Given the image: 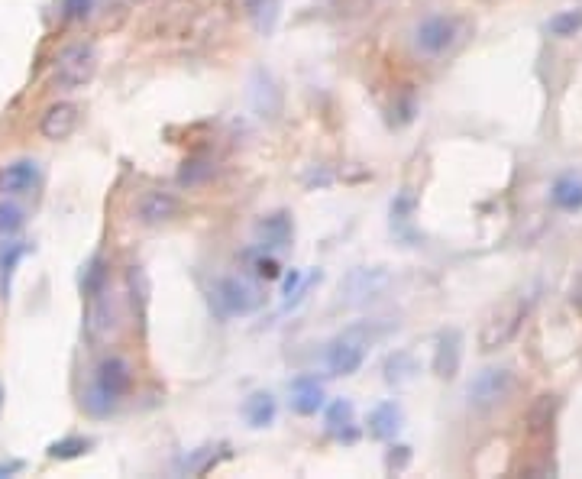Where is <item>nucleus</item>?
Listing matches in <instances>:
<instances>
[{
	"label": "nucleus",
	"instance_id": "obj_13",
	"mask_svg": "<svg viewBox=\"0 0 582 479\" xmlns=\"http://www.w3.org/2000/svg\"><path fill=\"white\" fill-rule=\"evenodd\" d=\"M463 363V334L450 327L437 337V350H434V376L437 379H456Z\"/></svg>",
	"mask_w": 582,
	"mask_h": 479
},
{
	"label": "nucleus",
	"instance_id": "obj_4",
	"mask_svg": "<svg viewBox=\"0 0 582 479\" xmlns=\"http://www.w3.org/2000/svg\"><path fill=\"white\" fill-rule=\"evenodd\" d=\"M211 305L217 308L220 318H246V314H253L262 305V295L243 276H224L214 282Z\"/></svg>",
	"mask_w": 582,
	"mask_h": 479
},
{
	"label": "nucleus",
	"instance_id": "obj_18",
	"mask_svg": "<svg viewBox=\"0 0 582 479\" xmlns=\"http://www.w3.org/2000/svg\"><path fill=\"white\" fill-rule=\"evenodd\" d=\"M275 412H279V405H275L272 392H253L243 405V415H246L249 428H269V424L275 421Z\"/></svg>",
	"mask_w": 582,
	"mask_h": 479
},
{
	"label": "nucleus",
	"instance_id": "obj_24",
	"mask_svg": "<svg viewBox=\"0 0 582 479\" xmlns=\"http://www.w3.org/2000/svg\"><path fill=\"white\" fill-rule=\"evenodd\" d=\"M130 295H133V305L136 311H140V318L146 314V305H149V276H146V269L143 266H130Z\"/></svg>",
	"mask_w": 582,
	"mask_h": 479
},
{
	"label": "nucleus",
	"instance_id": "obj_5",
	"mask_svg": "<svg viewBox=\"0 0 582 479\" xmlns=\"http://www.w3.org/2000/svg\"><path fill=\"white\" fill-rule=\"evenodd\" d=\"M94 75H97V49L91 43H75V46L62 49L59 59H55V68H52L55 85H59L62 91L85 88Z\"/></svg>",
	"mask_w": 582,
	"mask_h": 479
},
{
	"label": "nucleus",
	"instance_id": "obj_12",
	"mask_svg": "<svg viewBox=\"0 0 582 479\" xmlns=\"http://www.w3.org/2000/svg\"><path fill=\"white\" fill-rule=\"evenodd\" d=\"M178 211H182V201H178L172 191L152 188L136 201V217H140V224L146 227H159L165 221H172V217H178Z\"/></svg>",
	"mask_w": 582,
	"mask_h": 479
},
{
	"label": "nucleus",
	"instance_id": "obj_34",
	"mask_svg": "<svg viewBox=\"0 0 582 479\" xmlns=\"http://www.w3.org/2000/svg\"><path fill=\"white\" fill-rule=\"evenodd\" d=\"M0 188H4V175H0Z\"/></svg>",
	"mask_w": 582,
	"mask_h": 479
},
{
	"label": "nucleus",
	"instance_id": "obj_11",
	"mask_svg": "<svg viewBox=\"0 0 582 479\" xmlns=\"http://www.w3.org/2000/svg\"><path fill=\"white\" fill-rule=\"evenodd\" d=\"M78 123H81L78 104L59 101V104L46 107L43 120H39V133H43V140H49V143H62V140H68V136L78 130Z\"/></svg>",
	"mask_w": 582,
	"mask_h": 479
},
{
	"label": "nucleus",
	"instance_id": "obj_9",
	"mask_svg": "<svg viewBox=\"0 0 582 479\" xmlns=\"http://www.w3.org/2000/svg\"><path fill=\"white\" fill-rule=\"evenodd\" d=\"M249 104H253L256 117L279 120L285 98H282V85L275 81L269 68H256L253 78H249Z\"/></svg>",
	"mask_w": 582,
	"mask_h": 479
},
{
	"label": "nucleus",
	"instance_id": "obj_32",
	"mask_svg": "<svg viewBox=\"0 0 582 479\" xmlns=\"http://www.w3.org/2000/svg\"><path fill=\"white\" fill-rule=\"evenodd\" d=\"M298 282H301V276H298V272H291V276L285 279V295L295 292V289H298Z\"/></svg>",
	"mask_w": 582,
	"mask_h": 479
},
{
	"label": "nucleus",
	"instance_id": "obj_3",
	"mask_svg": "<svg viewBox=\"0 0 582 479\" xmlns=\"http://www.w3.org/2000/svg\"><path fill=\"white\" fill-rule=\"evenodd\" d=\"M463 36H466L463 20L434 13V17H424L418 26H414V49H418L421 56L440 59V56H447V52H453L456 46H460Z\"/></svg>",
	"mask_w": 582,
	"mask_h": 479
},
{
	"label": "nucleus",
	"instance_id": "obj_28",
	"mask_svg": "<svg viewBox=\"0 0 582 479\" xmlns=\"http://www.w3.org/2000/svg\"><path fill=\"white\" fill-rule=\"evenodd\" d=\"M253 269H256V276L259 279H266V282H275L282 276V266L275 263V256H266V253H259L256 259H253Z\"/></svg>",
	"mask_w": 582,
	"mask_h": 479
},
{
	"label": "nucleus",
	"instance_id": "obj_26",
	"mask_svg": "<svg viewBox=\"0 0 582 479\" xmlns=\"http://www.w3.org/2000/svg\"><path fill=\"white\" fill-rule=\"evenodd\" d=\"M104 282H107V266H104V259H94V263L85 269V295H97V292H104Z\"/></svg>",
	"mask_w": 582,
	"mask_h": 479
},
{
	"label": "nucleus",
	"instance_id": "obj_19",
	"mask_svg": "<svg viewBox=\"0 0 582 479\" xmlns=\"http://www.w3.org/2000/svg\"><path fill=\"white\" fill-rule=\"evenodd\" d=\"M550 201L557 204L560 211H582V179L579 175H560L550 188Z\"/></svg>",
	"mask_w": 582,
	"mask_h": 479
},
{
	"label": "nucleus",
	"instance_id": "obj_10",
	"mask_svg": "<svg viewBox=\"0 0 582 479\" xmlns=\"http://www.w3.org/2000/svg\"><path fill=\"white\" fill-rule=\"evenodd\" d=\"M392 285V276L385 269H356L346 279V301L350 305H366V301H376L385 295V289Z\"/></svg>",
	"mask_w": 582,
	"mask_h": 479
},
{
	"label": "nucleus",
	"instance_id": "obj_30",
	"mask_svg": "<svg viewBox=\"0 0 582 479\" xmlns=\"http://www.w3.org/2000/svg\"><path fill=\"white\" fill-rule=\"evenodd\" d=\"M20 256H23V246H13L10 256H4V263H0V276H4V289H7V279H10L13 266L20 263Z\"/></svg>",
	"mask_w": 582,
	"mask_h": 479
},
{
	"label": "nucleus",
	"instance_id": "obj_23",
	"mask_svg": "<svg viewBox=\"0 0 582 479\" xmlns=\"http://www.w3.org/2000/svg\"><path fill=\"white\" fill-rule=\"evenodd\" d=\"M547 30L557 36V39H570L582 30V10H563L557 17H550Z\"/></svg>",
	"mask_w": 582,
	"mask_h": 479
},
{
	"label": "nucleus",
	"instance_id": "obj_29",
	"mask_svg": "<svg viewBox=\"0 0 582 479\" xmlns=\"http://www.w3.org/2000/svg\"><path fill=\"white\" fill-rule=\"evenodd\" d=\"M65 17L68 20H85L88 13H91V7H94V0H65Z\"/></svg>",
	"mask_w": 582,
	"mask_h": 479
},
{
	"label": "nucleus",
	"instance_id": "obj_31",
	"mask_svg": "<svg viewBox=\"0 0 582 479\" xmlns=\"http://www.w3.org/2000/svg\"><path fill=\"white\" fill-rule=\"evenodd\" d=\"M20 470H23V460H4L0 463V479H7V476L20 473Z\"/></svg>",
	"mask_w": 582,
	"mask_h": 479
},
{
	"label": "nucleus",
	"instance_id": "obj_22",
	"mask_svg": "<svg viewBox=\"0 0 582 479\" xmlns=\"http://www.w3.org/2000/svg\"><path fill=\"white\" fill-rule=\"evenodd\" d=\"M36 185V166L33 162H17V166H10L7 175H4V188L7 191H30Z\"/></svg>",
	"mask_w": 582,
	"mask_h": 479
},
{
	"label": "nucleus",
	"instance_id": "obj_6",
	"mask_svg": "<svg viewBox=\"0 0 582 479\" xmlns=\"http://www.w3.org/2000/svg\"><path fill=\"white\" fill-rule=\"evenodd\" d=\"M379 334H372L369 327H350L346 334H340L334 344L327 347V369L334 376H353L359 373V366L366 360V347Z\"/></svg>",
	"mask_w": 582,
	"mask_h": 479
},
{
	"label": "nucleus",
	"instance_id": "obj_8",
	"mask_svg": "<svg viewBox=\"0 0 582 479\" xmlns=\"http://www.w3.org/2000/svg\"><path fill=\"white\" fill-rule=\"evenodd\" d=\"M198 20H201L198 0H165L149 23V33L159 36V39H182L194 30V23Z\"/></svg>",
	"mask_w": 582,
	"mask_h": 479
},
{
	"label": "nucleus",
	"instance_id": "obj_14",
	"mask_svg": "<svg viewBox=\"0 0 582 479\" xmlns=\"http://www.w3.org/2000/svg\"><path fill=\"white\" fill-rule=\"evenodd\" d=\"M557 412H560V395H550V392L537 395V399L531 402V408H528V418H524L531 441H547V437L553 434Z\"/></svg>",
	"mask_w": 582,
	"mask_h": 479
},
{
	"label": "nucleus",
	"instance_id": "obj_27",
	"mask_svg": "<svg viewBox=\"0 0 582 479\" xmlns=\"http://www.w3.org/2000/svg\"><path fill=\"white\" fill-rule=\"evenodd\" d=\"M207 175H211V166H207L204 159H188L182 175H178V182H182V185H198V182L207 179Z\"/></svg>",
	"mask_w": 582,
	"mask_h": 479
},
{
	"label": "nucleus",
	"instance_id": "obj_33",
	"mask_svg": "<svg viewBox=\"0 0 582 479\" xmlns=\"http://www.w3.org/2000/svg\"><path fill=\"white\" fill-rule=\"evenodd\" d=\"M0 402H4V386H0Z\"/></svg>",
	"mask_w": 582,
	"mask_h": 479
},
{
	"label": "nucleus",
	"instance_id": "obj_25",
	"mask_svg": "<svg viewBox=\"0 0 582 479\" xmlns=\"http://www.w3.org/2000/svg\"><path fill=\"white\" fill-rule=\"evenodd\" d=\"M26 224V217L23 211L17 208L13 201H0V237H13V234H20Z\"/></svg>",
	"mask_w": 582,
	"mask_h": 479
},
{
	"label": "nucleus",
	"instance_id": "obj_15",
	"mask_svg": "<svg viewBox=\"0 0 582 479\" xmlns=\"http://www.w3.org/2000/svg\"><path fill=\"white\" fill-rule=\"evenodd\" d=\"M291 237H295V224H291V214L285 211L266 214L256 224V240L262 250H282V246L291 243Z\"/></svg>",
	"mask_w": 582,
	"mask_h": 479
},
{
	"label": "nucleus",
	"instance_id": "obj_20",
	"mask_svg": "<svg viewBox=\"0 0 582 479\" xmlns=\"http://www.w3.org/2000/svg\"><path fill=\"white\" fill-rule=\"evenodd\" d=\"M353 405L346 402V399H337L334 405L327 408V431L334 434V437H346V441H353L356 437V431H353Z\"/></svg>",
	"mask_w": 582,
	"mask_h": 479
},
{
	"label": "nucleus",
	"instance_id": "obj_1",
	"mask_svg": "<svg viewBox=\"0 0 582 479\" xmlns=\"http://www.w3.org/2000/svg\"><path fill=\"white\" fill-rule=\"evenodd\" d=\"M524 314H528V305L521 298H505L485 314L482 324H479V350L482 353H495L508 347L515 334L521 331L524 324Z\"/></svg>",
	"mask_w": 582,
	"mask_h": 479
},
{
	"label": "nucleus",
	"instance_id": "obj_2",
	"mask_svg": "<svg viewBox=\"0 0 582 479\" xmlns=\"http://www.w3.org/2000/svg\"><path fill=\"white\" fill-rule=\"evenodd\" d=\"M133 386V369L123 357H107L97 363L94 369V382H91V395H88V405L91 412H110L123 395L130 392Z\"/></svg>",
	"mask_w": 582,
	"mask_h": 479
},
{
	"label": "nucleus",
	"instance_id": "obj_7",
	"mask_svg": "<svg viewBox=\"0 0 582 479\" xmlns=\"http://www.w3.org/2000/svg\"><path fill=\"white\" fill-rule=\"evenodd\" d=\"M511 389H515V373L505 366H485L482 373L473 376V382L466 386V399L476 412H489V408L502 405Z\"/></svg>",
	"mask_w": 582,
	"mask_h": 479
},
{
	"label": "nucleus",
	"instance_id": "obj_21",
	"mask_svg": "<svg viewBox=\"0 0 582 479\" xmlns=\"http://www.w3.org/2000/svg\"><path fill=\"white\" fill-rule=\"evenodd\" d=\"M91 450V441L88 437H62V441H55V444H49V460H75V457H81V454H88Z\"/></svg>",
	"mask_w": 582,
	"mask_h": 479
},
{
	"label": "nucleus",
	"instance_id": "obj_17",
	"mask_svg": "<svg viewBox=\"0 0 582 479\" xmlns=\"http://www.w3.org/2000/svg\"><path fill=\"white\" fill-rule=\"evenodd\" d=\"M401 408L395 402H382L372 408V415H369V434L376 437V441H392V437L401 431Z\"/></svg>",
	"mask_w": 582,
	"mask_h": 479
},
{
	"label": "nucleus",
	"instance_id": "obj_16",
	"mask_svg": "<svg viewBox=\"0 0 582 479\" xmlns=\"http://www.w3.org/2000/svg\"><path fill=\"white\" fill-rule=\"evenodd\" d=\"M291 408H295L298 415L311 418L324 408V386L317 382L314 376H298L291 382Z\"/></svg>",
	"mask_w": 582,
	"mask_h": 479
}]
</instances>
